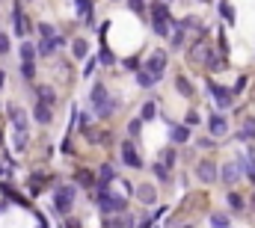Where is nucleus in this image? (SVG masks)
I'll return each mask as SVG.
<instances>
[{"label": "nucleus", "instance_id": "nucleus-35", "mask_svg": "<svg viewBox=\"0 0 255 228\" xmlns=\"http://www.w3.org/2000/svg\"><path fill=\"white\" fill-rule=\"evenodd\" d=\"M125 68H128V71H139V68H142V59H139V57H128L125 59Z\"/></svg>", "mask_w": 255, "mask_h": 228}, {"label": "nucleus", "instance_id": "nucleus-22", "mask_svg": "<svg viewBox=\"0 0 255 228\" xmlns=\"http://www.w3.org/2000/svg\"><path fill=\"white\" fill-rule=\"evenodd\" d=\"M238 139H255V115H250L247 121H244V127H241V133H238Z\"/></svg>", "mask_w": 255, "mask_h": 228}, {"label": "nucleus", "instance_id": "nucleus-25", "mask_svg": "<svg viewBox=\"0 0 255 228\" xmlns=\"http://www.w3.org/2000/svg\"><path fill=\"white\" fill-rule=\"evenodd\" d=\"M71 54L77 59H83L89 54V42H86V39H74V42H71Z\"/></svg>", "mask_w": 255, "mask_h": 228}, {"label": "nucleus", "instance_id": "nucleus-10", "mask_svg": "<svg viewBox=\"0 0 255 228\" xmlns=\"http://www.w3.org/2000/svg\"><path fill=\"white\" fill-rule=\"evenodd\" d=\"M122 160H125V166H130V169H142V160H139V154L133 148V139H125L122 142Z\"/></svg>", "mask_w": 255, "mask_h": 228}, {"label": "nucleus", "instance_id": "nucleus-8", "mask_svg": "<svg viewBox=\"0 0 255 228\" xmlns=\"http://www.w3.org/2000/svg\"><path fill=\"white\" fill-rule=\"evenodd\" d=\"M71 205H74V187H57V193H54V208H57V214H68Z\"/></svg>", "mask_w": 255, "mask_h": 228}, {"label": "nucleus", "instance_id": "nucleus-46", "mask_svg": "<svg viewBox=\"0 0 255 228\" xmlns=\"http://www.w3.org/2000/svg\"><path fill=\"white\" fill-rule=\"evenodd\" d=\"M202 3H211V0H202Z\"/></svg>", "mask_w": 255, "mask_h": 228}, {"label": "nucleus", "instance_id": "nucleus-40", "mask_svg": "<svg viewBox=\"0 0 255 228\" xmlns=\"http://www.w3.org/2000/svg\"><path fill=\"white\" fill-rule=\"evenodd\" d=\"M9 48H12V45H9V39L0 33V54H9Z\"/></svg>", "mask_w": 255, "mask_h": 228}, {"label": "nucleus", "instance_id": "nucleus-45", "mask_svg": "<svg viewBox=\"0 0 255 228\" xmlns=\"http://www.w3.org/2000/svg\"><path fill=\"white\" fill-rule=\"evenodd\" d=\"M184 228H196V226H184Z\"/></svg>", "mask_w": 255, "mask_h": 228}, {"label": "nucleus", "instance_id": "nucleus-37", "mask_svg": "<svg viewBox=\"0 0 255 228\" xmlns=\"http://www.w3.org/2000/svg\"><path fill=\"white\" fill-rule=\"evenodd\" d=\"M154 175H157L160 181H169V169H166L163 163H154Z\"/></svg>", "mask_w": 255, "mask_h": 228}, {"label": "nucleus", "instance_id": "nucleus-48", "mask_svg": "<svg viewBox=\"0 0 255 228\" xmlns=\"http://www.w3.org/2000/svg\"><path fill=\"white\" fill-rule=\"evenodd\" d=\"M163 3H169V0H163Z\"/></svg>", "mask_w": 255, "mask_h": 228}, {"label": "nucleus", "instance_id": "nucleus-14", "mask_svg": "<svg viewBox=\"0 0 255 228\" xmlns=\"http://www.w3.org/2000/svg\"><path fill=\"white\" fill-rule=\"evenodd\" d=\"M133 193H136V199H139L142 205H154V202H157V190H154V187H148V184H139Z\"/></svg>", "mask_w": 255, "mask_h": 228}, {"label": "nucleus", "instance_id": "nucleus-9", "mask_svg": "<svg viewBox=\"0 0 255 228\" xmlns=\"http://www.w3.org/2000/svg\"><path fill=\"white\" fill-rule=\"evenodd\" d=\"M241 175H244L241 163H238V160H232V163H226V166L220 169V181L232 187V184H238V181H241Z\"/></svg>", "mask_w": 255, "mask_h": 228}, {"label": "nucleus", "instance_id": "nucleus-21", "mask_svg": "<svg viewBox=\"0 0 255 228\" xmlns=\"http://www.w3.org/2000/svg\"><path fill=\"white\" fill-rule=\"evenodd\" d=\"M36 95H39V101H45V104H57V92L51 89V86H36Z\"/></svg>", "mask_w": 255, "mask_h": 228}, {"label": "nucleus", "instance_id": "nucleus-30", "mask_svg": "<svg viewBox=\"0 0 255 228\" xmlns=\"http://www.w3.org/2000/svg\"><path fill=\"white\" fill-rule=\"evenodd\" d=\"M54 51H57V42H54V39H42L39 54H42V57H48V54H54Z\"/></svg>", "mask_w": 255, "mask_h": 228}, {"label": "nucleus", "instance_id": "nucleus-49", "mask_svg": "<svg viewBox=\"0 0 255 228\" xmlns=\"http://www.w3.org/2000/svg\"><path fill=\"white\" fill-rule=\"evenodd\" d=\"M113 3H116V0H113Z\"/></svg>", "mask_w": 255, "mask_h": 228}, {"label": "nucleus", "instance_id": "nucleus-5", "mask_svg": "<svg viewBox=\"0 0 255 228\" xmlns=\"http://www.w3.org/2000/svg\"><path fill=\"white\" fill-rule=\"evenodd\" d=\"M166 62H169V57H166L163 51H154L151 57L142 62V68H145L154 80H160V77H163V71H166Z\"/></svg>", "mask_w": 255, "mask_h": 228}, {"label": "nucleus", "instance_id": "nucleus-44", "mask_svg": "<svg viewBox=\"0 0 255 228\" xmlns=\"http://www.w3.org/2000/svg\"><path fill=\"white\" fill-rule=\"evenodd\" d=\"M3 83H6V74H3V71H0V89H3Z\"/></svg>", "mask_w": 255, "mask_h": 228}, {"label": "nucleus", "instance_id": "nucleus-43", "mask_svg": "<svg viewBox=\"0 0 255 228\" xmlns=\"http://www.w3.org/2000/svg\"><path fill=\"white\" fill-rule=\"evenodd\" d=\"M65 228H80V223H77V220H68V223H65Z\"/></svg>", "mask_w": 255, "mask_h": 228}, {"label": "nucleus", "instance_id": "nucleus-32", "mask_svg": "<svg viewBox=\"0 0 255 228\" xmlns=\"http://www.w3.org/2000/svg\"><path fill=\"white\" fill-rule=\"evenodd\" d=\"M211 226L214 228H229V217H226V214H211Z\"/></svg>", "mask_w": 255, "mask_h": 228}, {"label": "nucleus", "instance_id": "nucleus-3", "mask_svg": "<svg viewBox=\"0 0 255 228\" xmlns=\"http://www.w3.org/2000/svg\"><path fill=\"white\" fill-rule=\"evenodd\" d=\"M95 205L101 214H122L128 211V196H113L110 190H95Z\"/></svg>", "mask_w": 255, "mask_h": 228}, {"label": "nucleus", "instance_id": "nucleus-17", "mask_svg": "<svg viewBox=\"0 0 255 228\" xmlns=\"http://www.w3.org/2000/svg\"><path fill=\"white\" fill-rule=\"evenodd\" d=\"M104 228H133V217H130L128 211H122L119 217L107 220V223H104Z\"/></svg>", "mask_w": 255, "mask_h": 228}, {"label": "nucleus", "instance_id": "nucleus-19", "mask_svg": "<svg viewBox=\"0 0 255 228\" xmlns=\"http://www.w3.org/2000/svg\"><path fill=\"white\" fill-rule=\"evenodd\" d=\"M226 202H229V211H235V214H244V208H247V205H244V196L235 193V190L226 196Z\"/></svg>", "mask_w": 255, "mask_h": 228}, {"label": "nucleus", "instance_id": "nucleus-1", "mask_svg": "<svg viewBox=\"0 0 255 228\" xmlns=\"http://www.w3.org/2000/svg\"><path fill=\"white\" fill-rule=\"evenodd\" d=\"M89 104H92V110H95L98 118H110V115L119 110V101L110 98V92H107L104 83H95V86H92V92H89Z\"/></svg>", "mask_w": 255, "mask_h": 228}, {"label": "nucleus", "instance_id": "nucleus-12", "mask_svg": "<svg viewBox=\"0 0 255 228\" xmlns=\"http://www.w3.org/2000/svg\"><path fill=\"white\" fill-rule=\"evenodd\" d=\"M208 130H211L214 136H226V133H229V121H226V115L223 113H211V118H208Z\"/></svg>", "mask_w": 255, "mask_h": 228}, {"label": "nucleus", "instance_id": "nucleus-36", "mask_svg": "<svg viewBox=\"0 0 255 228\" xmlns=\"http://www.w3.org/2000/svg\"><path fill=\"white\" fill-rule=\"evenodd\" d=\"M21 74H24V80H33V74H36V65H33V62H24V65H21Z\"/></svg>", "mask_w": 255, "mask_h": 228}, {"label": "nucleus", "instance_id": "nucleus-6", "mask_svg": "<svg viewBox=\"0 0 255 228\" xmlns=\"http://www.w3.org/2000/svg\"><path fill=\"white\" fill-rule=\"evenodd\" d=\"M208 95H214V98H217L220 110H229V107H232V101H235L232 89H229V86H223V83H214V80H208Z\"/></svg>", "mask_w": 255, "mask_h": 228}, {"label": "nucleus", "instance_id": "nucleus-28", "mask_svg": "<svg viewBox=\"0 0 255 228\" xmlns=\"http://www.w3.org/2000/svg\"><path fill=\"white\" fill-rule=\"evenodd\" d=\"M139 133H142V118L136 115V118H130V121H128V136H130V139H136Z\"/></svg>", "mask_w": 255, "mask_h": 228}, {"label": "nucleus", "instance_id": "nucleus-39", "mask_svg": "<svg viewBox=\"0 0 255 228\" xmlns=\"http://www.w3.org/2000/svg\"><path fill=\"white\" fill-rule=\"evenodd\" d=\"M196 145H199V148H214V139H211V136H202Z\"/></svg>", "mask_w": 255, "mask_h": 228}, {"label": "nucleus", "instance_id": "nucleus-20", "mask_svg": "<svg viewBox=\"0 0 255 228\" xmlns=\"http://www.w3.org/2000/svg\"><path fill=\"white\" fill-rule=\"evenodd\" d=\"M133 74H136V86H139V89H151V86L157 83V80H154L145 68H139V71H133Z\"/></svg>", "mask_w": 255, "mask_h": 228}, {"label": "nucleus", "instance_id": "nucleus-7", "mask_svg": "<svg viewBox=\"0 0 255 228\" xmlns=\"http://www.w3.org/2000/svg\"><path fill=\"white\" fill-rule=\"evenodd\" d=\"M196 178H199L202 184H214V181H220V169H217V163H214L211 157L199 160V166H196Z\"/></svg>", "mask_w": 255, "mask_h": 228}, {"label": "nucleus", "instance_id": "nucleus-11", "mask_svg": "<svg viewBox=\"0 0 255 228\" xmlns=\"http://www.w3.org/2000/svg\"><path fill=\"white\" fill-rule=\"evenodd\" d=\"M12 27H15V36H27V30H30V21L21 12V3H15V9H12Z\"/></svg>", "mask_w": 255, "mask_h": 228}, {"label": "nucleus", "instance_id": "nucleus-26", "mask_svg": "<svg viewBox=\"0 0 255 228\" xmlns=\"http://www.w3.org/2000/svg\"><path fill=\"white\" fill-rule=\"evenodd\" d=\"M74 181H77L80 187H89V190L95 187V175H92V172H89V169H80V172H77V175H74Z\"/></svg>", "mask_w": 255, "mask_h": 228}, {"label": "nucleus", "instance_id": "nucleus-15", "mask_svg": "<svg viewBox=\"0 0 255 228\" xmlns=\"http://www.w3.org/2000/svg\"><path fill=\"white\" fill-rule=\"evenodd\" d=\"M33 118H36L39 124H51V118H54V113H51V104L39 101V104L33 107Z\"/></svg>", "mask_w": 255, "mask_h": 228}, {"label": "nucleus", "instance_id": "nucleus-29", "mask_svg": "<svg viewBox=\"0 0 255 228\" xmlns=\"http://www.w3.org/2000/svg\"><path fill=\"white\" fill-rule=\"evenodd\" d=\"M36 54H39V51H36L30 42H24V45H21V59H24V62H33V59H36Z\"/></svg>", "mask_w": 255, "mask_h": 228}, {"label": "nucleus", "instance_id": "nucleus-31", "mask_svg": "<svg viewBox=\"0 0 255 228\" xmlns=\"http://www.w3.org/2000/svg\"><path fill=\"white\" fill-rule=\"evenodd\" d=\"M98 62H101V65H113V62H116V54H113L110 48H101V54H98Z\"/></svg>", "mask_w": 255, "mask_h": 228}, {"label": "nucleus", "instance_id": "nucleus-4", "mask_svg": "<svg viewBox=\"0 0 255 228\" xmlns=\"http://www.w3.org/2000/svg\"><path fill=\"white\" fill-rule=\"evenodd\" d=\"M9 118L15 124V148H27V113L21 107H9Z\"/></svg>", "mask_w": 255, "mask_h": 228}, {"label": "nucleus", "instance_id": "nucleus-47", "mask_svg": "<svg viewBox=\"0 0 255 228\" xmlns=\"http://www.w3.org/2000/svg\"><path fill=\"white\" fill-rule=\"evenodd\" d=\"M0 142H3V136H0Z\"/></svg>", "mask_w": 255, "mask_h": 228}, {"label": "nucleus", "instance_id": "nucleus-42", "mask_svg": "<svg viewBox=\"0 0 255 228\" xmlns=\"http://www.w3.org/2000/svg\"><path fill=\"white\" fill-rule=\"evenodd\" d=\"M151 223H154V217H142V220H139V226H136V228H151Z\"/></svg>", "mask_w": 255, "mask_h": 228}, {"label": "nucleus", "instance_id": "nucleus-27", "mask_svg": "<svg viewBox=\"0 0 255 228\" xmlns=\"http://www.w3.org/2000/svg\"><path fill=\"white\" fill-rule=\"evenodd\" d=\"M175 160H178V154H175V148H172V145L160 151V163H163L166 169H172V166H175Z\"/></svg>", "mask_w": 255, "mask_h": 228}, {"label": "nucleus", "instance_id": "nucleus-33", "mask_svg": "<svg viewBox=\"0 0 255 228\" xmlns=\"http://www.w3.org/2000/svg\"><path fill=\"white\" fill-rule=\"evenodd\" d=\"M128 9L136 12V15H145V12H148V9H145V0H128Z\"/></svg>", "mask_w": 255, "mask_h": 228}, {"label": "nucleus", "instance_id": "nucleus-13", "mask_svg": "<svg viewBox=\"0 0 255 228\" xmlns=\"http://www.w3.org/2000/svg\"><path fill=\"white\" fill-rule=\"evenodd\" d=\"M74 3H77V12L83 15L86 27H95V3L92 0H74Z\"/></svg>", "mask_w": 255, "mask_h": 228}, {"label": "nucleus", "instance_id": "nucleus-24", "mask_svg": "<svg viewBox=\"0 0 255 228\" xmlns=\"http://www.w3.org/2000/svg\"><path fill=\"white\" fill-rule=\"evenodd\" d=\"M139 118H142V121H151V118H157V104H154V101H145V104L139 107Z\"/></svg>", "mask_w": 255, "mask_h": 228}, {"label": "nucleus", "instance_id": "nucleus-34", "mask_svg": "<svg viewBox=\"0 0 255 228\" xmlns=\"http://www.w3.org/2000/svg\"><path fill=\"white\" fill-rule=\"evenodd\" d=\"M39 33H42V39H54V36H57L54 24H39Z\"/></svg>", "mask_w": 255, "mask_h": 228}, {"label": "nucleus", "instance_id": "nucleus-16", "mask_svg": "<svg viewBox=\"0 0 255 228\" xmlns=\"http://www.w3.org/2000/svg\"><path fill=\"white\" fill-rule=\"evenodd\" d=\"M169 139H172L175 145L187 142V139H190V124H172V130H169Z\"/></svg>", "mask_w": 255, "mask_h": 228}, {"label": "nucleus", "instance_id": "nucleus-2", "mask_svg": "<svg viewBox=\"0 0 255 228\" xmlns=\"http://www.w3.org/2000/svg\"><path fill=\"white\" fill-rule=\"evenodd\" d=\"M148 15H151V30H154V36L169 39V27H172V12H169V6H166L163 0H157V3L148 6Z\"/></svg>", "mask_w": 255, "mask_h": 228}, {"label": "nucleus", "instance_id": "nucleus-23", "mask_svg": "<svg viewBox=\"0 0 255 228\" xmlns=\"http://www.w3.org/2000/svg\"><path fill=\"white\" fill-rule=\"evenodd\" d=\"M175 86H178V95H187V98H193V92H196V89H193V83L184 77V74H178V77H175Z\"/></svg>", "mask_w": 255, "mask_h": 228}, {"label": "nucleus", "instance_id": "nucleus-41", "mask_svg": "<svg viewBox=\"0 0 255 228\" xmlns=\"http://www.w3.org/2000/svg\"><path fill=\"white\" fill-rule=\"evenodd\" d=\"M184 124H190V127L193 124H199V113H187L184 115Z\"/></svg>", "mask_w": 255, "mask_h": 228}, {"label": "nucleus", "instance_id": "nucleus-38", "mask_svg": "<svg viewBox=\"0 0 255 228\" xmlns=\"http://www.w3.org/2000/svg\"><path fill=\"white\" fill-rule=\"evenodd\" d=\"M95 65H98V59L92 57L89 62H86V68H83V77H92V71H95Z\"/></svg>", "mask_w": 255, "mask_h": 228}, {"label": "nucleus", "instance_id": "nucleus-18", "mask_svg": "<svg viewBox=\"0 0 255 228\" xmlns=\"http://www.w3.org/2000/svg\"><path fill=\"white\" fill-rule=\"evenodd\" d=\"M217 9H220V15H223V21H226V24H235L238 12H235V6H232L229 0H220V6H217Z\"/></svg>", "mask_w": 255, "mask_h": 228}]
</instances>
